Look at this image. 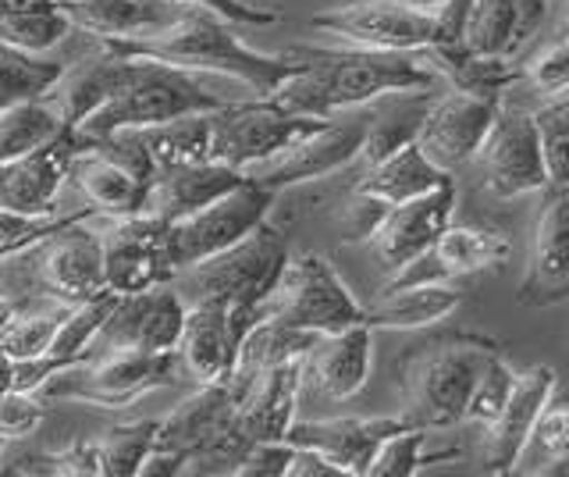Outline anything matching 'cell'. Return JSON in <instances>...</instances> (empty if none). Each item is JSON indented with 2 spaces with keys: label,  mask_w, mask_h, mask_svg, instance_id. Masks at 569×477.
Instances as JSON below:
<instances>
[{
  "label": "cell",
  "mask_w": 569,
  "mask_h": 477,
  "mask_svg": "<svg viewBox=\"0 0 569 477\" xmlns=\"http://www.w3.org/2000/svg\"><path fill=\"white\" fill-rule=\"evenodd\" d=\"M274 200H278L274 189L246 179L239 189L224 192L221 200L192 210V215L178 221H168L164 257H168L171 275L186 271L192 264H200L213 254L228 250V246H236L239 239H246L260 221H267Z\"/></svg>",
  "instance_id": "cell-9"
},
{
  "label": "cell",
  "mask_w": 569,
  "mask_h": 477,
  "mask_svg": "<svg viewBox=\"0 0 569 477\" xmlns=\"http://www.w3.org/2000/svg\"><path fill=\"white\" fill-rule=\"evenodd\" d=\"M533 228L530 264L520 281V307H551L569 299V182L548 186Z\"/></svg>",
  "instance_id": "cell-21"
},
{
  "label": "cell",
  "mask_w": 569,
  "mask_h": 477,
  "mask_svg": "<svg viewBox=\"0 0 569 477\" xmlns=\"http://www.w3.org/2000/svg\"><path fill=\"white\" fill-rule=\"evenodd\" d=\"M292 453H296V446L284 438L281 441H257V446L239 459L236 477H284L289 474V464H292Z\"/></svg>",
  "instance_id": "cell-45"
},
{
  "label": "cell",
  "mask_w": 569,
  "mask_h": 477,
  "mask_svg": "<svg viewBox=\"0 0 569 477\" xmlns=\"http://www.w3.org/2000/svg\"><path fill=\"white\" fill-rule=\"evenodd\" d=\"M498 352L485 335H441V339L409 346L399 357V388L409 417L423 431L456 428L467 420V406L480 370Z\"/></svg>",
  "instance_id": "cell-4"
},
{
  "label": "cell",
  "mask_w": 569,
  "mask_h": 477,
  "mask_svg": "<svg viewBox=\"0 0 569 477\" xmlns=\"http://www.w3.org/2000/svg\"><path fill=\"white\" fill-rule=\"evenodd\" d=\"M76 32L89 40H129L171 26L186 4L174 0H58Z\"/></svg>",
  "instance_id": "cell-27"
},
{
  "label": "cell",
  "mask_w": 569,
  "mask_h": 477,
  "mask_svg": "<svg viewBox=\"0 0 569 477\" xmlns=\"http://www.w3.org/2000/svg\"><path fill=\"white\" fill-rule=\"evenodd\" d=\"M64 477H103L97 441H71L68 449H58Z\"/></svg>",
  "instance_id": "cell-48"
},
{
  "label": "cell",
  "mask_w": 569,
  "mask_h": 477,
  "mask_svg": "<svg viewBox=\"0 0 569 477\" xmlns=\"http://www.w3.org/2000/svg\"><path fill=\"white\" fill-rule=\"evenodd\" d=\"M533 126H538L541 136L551 186L569 182V93L545 103L541 111H533Z\"/></svg>",
  "instance_id": "cell-41"
},
{
  "label": "cell",
  "mask_w": 569,
  "mask_h": 477,
  "mask_svg": "<svg viewBox=\"0 0 569 477\" xmlns=\"http://www.w3.org/2000/svg\"><path fill=\"white\" fill-rule=\"evenodd\" d=\"M0 477H64L58 449H14L0 453Z\"/></svg>",
  "instance_id": "cell-47"
},
{
  "label": "cell",
  "mask_w": 569,
  "mask_h": 477,
  "mask_svg": "<svg viewBox=\"0 0 569 477\" xmlns=\"http://www.w3.org/2000/svg\"><path fill=\"white\" fill-rule=\"evenodd\" d=\"M413 428V420L396 417H335V420H292L284 441L325 453L346 477H367L378 449L391 435Z\"/></svg>",
  "instance_id": "cell-19"
},
{
  "label": "cell",
  "mask_w": 569,
  "mask_h": 477,
  "mask_svg": "<svg viewBox=\"0 0 569 477\" xmlns=\"http://www.w3.org/2000/svg\"><path fill=\"white\" fill-rule=\"evenodd\" d=\"M530 459H533V467L527 470L533 474L569 464V399H556V396L548 399L538 424H533V435L527 441L520 464H530Z\"/></svg>",
  "instance_id": "cell-39"
},
{
  "label": "cell",
  "mask_w": 569,
  "mask_h": 477,
  "mask_svg": "<svg viewBox=\"0 0 569 477\" xmlns=\"http://www.w3.org/2000/svg\"><path fill=\"white\" fill-rule=\"evenodd\" d=\"M61 72H64L61 58L26 54V50L0 40V111L18 108L26 100H40L58 82Z\"/></svg>",
  "instance_id": "cell-34"
},
{
  "label": "cell",
  "mask_w": 569,
  "mask_h": 477,
  "mask_svg": "<svg viewBox=\"0 0 569 477\" xmlns=\"http://www.w3.org/2000/svg\"><path fill=\"white\" fill-rule=\"evenodd\" d=\"M292 260L289 236L274 221H260L246 239L213 254L171 278L182 304H221L246 321H263L271 292L278 289L284 264Z\"/></svg>",
  "instance_id": "cell-3"
},
{
  "label": "cell",
  "mask_w": 569,
  "mask_h": 477,
  "mask_svg": "<svg viewBox=\"0 0 569 477\" xmlns=\"http://www.w3.org/2000/svg\"><path fill=\"white\" fill-rule=\"evenodd\" d=\"M516 378H520V370H512L502 360V352H495V357L488 360V367L480 370L477 385H473V396H470V406H467V420L485 424V428H488V424L502 414V406L509 403Z\"/></svg>",
  "instance_id": "cell-42"
},
{
  "label": "cell",
  "mask_w": 569,
  "mask_h": 477,
  "mask_svg": "<svg viewBox=\"0 0 569 477\" xmlns=\"http://www.w3.org/2000/svg\"><path fill=\"white\" fill-rule=\"evenodd\" d=\"M174 4H196V8H207L213 14H221L224 22L231 26H274L281 19V11L271 4H253V0H174Z\"/></svg>",
  "instance_id": "cell-46"
},
{
  "label": "cell",
  "mask_w": 569,
  "mask_h": 477,
  "mask_svg": "<svg viewBox=\"0 0 569 477\" xmlns=\"http://www.w3.org/2000/svg\"><path fill=\"white\" fill-rule=\"evenodd\" d=\"M267 317L289 325L296 331L328 335L349 325L367 321V307L356 304V296L338 271L320 254H302L284 264L278 289L267 304Z\"/></svg>",
  "instance_id": "cell-10"
},
{
  "label": "cell",
  "mask_w": 569,
  "mask_h": 477,
  "mask_svg": "<svg viewBox=\"0 0 569 477\" xmlns=\"http://www.w3.org/2000/svg\"><path fill=\"white\" fill-rule=\"evenodd\" d=\"M363 136H367V115L331 118L328 126H320L307 139H299L292 150H284L281 157H274V161H267V165L249 168L246 175L274 192L299 186V182L325 179V175H335L349 168L352 161H360Z\"/></svg>",
  "instance_id": "cell-14"
},
{
  "label": "cell",
  "mask_w": 569,
  "mask_h": 477,
  "mask_svg": "<svg viewBox=\"0 0 569 477\" xmlns=\"http://www.w3.org/2000/svg\"><path fill=\"white\" fill-rule=\"evenodd\" d=\"M449 179H452V171H441L431 157L420 150V143H409L391 157H385V161L370 165L363 179L356 182V192H363V197L378 200L385 207H396L413 197H423V192L438 189Z\"/></svg>",
  "instance_id": "cell-32"
},
{
  "label": "cell",
  "mask_w": 569,
  "mask_h": 477,
  "mask_svg": "<svg viewBox=\"0 0 569 477\" xmlns=\"http://www.w3.org/2000/svg\"><path fill=\"white\" fill-rule=\"evenodd\" d=\"M157 420L160 417L114 424V428L103 431V438H97L103 477H139L142 459L157 441Z\"/></svg>",
  "instance_id": "cell-38"
},
{
  "label": "cell",
  "mask_w": 569,
  "mask_h": 477,
  "mask_svg": "<svg viewBox=\"0 0 569 477\" xmlns=\"http://www.w3.org/2000/svg\"><path fill=\"white\" fill-rule=\"evenodd\" d=\"M71 32L76 29H71L61 4L0 14V40L18 47V50H26V54H47V50L64 43Z\"/></svg>",
  "instance_id": "cell-36"
},
{
  "label": "cell",
  "mask_w": 569,
  "mask_h": 477,
  "mask_svg": "<svg viewBox=\"0 0 569 477\" xmlns=\"http://www.w3.org/2000/svg\"><path fill=\"white\" fill-rule=\"evenodd\" d=\"M231 103V97L210 90L200 79V72H186L153 58H121L118 54V76L114 93L103 100L100 108L79 121V139H100L118 129H139L157 126V121H171L182 115L218 111Z\"/></svg>",
  "instance_id": "cell-5"
},
{
  "label": "cell",
  "mask_w": 569,
  "mask_h": 477,
  "mask_svg": "<svg viewBox=\"0 0 569 477\" xmlns=\"http://www.w3.org/2000/svg\"><path fill=\"white\" fill-rule=\"evenodd\" d=\"M14 388V360L8 352H0V396H8Z\"/></svg>",
  "instance_id": "cell-50"
},
{
  "label": "cell",
  "mask_w": 569,
  "mask_h": 477,
  "mask_svg": "<svg viewBox=\"0 0 569 477\" xmlns=\"http://www.w3.org/2000/svg\"><path fill=\"white\" fill-rule=\"evenodd\" d=\"M551 11V0H473L467 22V47L477 54L516 61L538 37Z\"/></svg>",
  "instance_id": "cell-28"
},
{
  "label": "cell",
  "mask_w": 569,
  "mask_h": 477,
  "mask_svg": "<svg viewBox=\"0 0 569 477\" xmlns=\"http://www.w3.org/2000/svg\"><path fill=\"white\" fill-rule=\"evenodd\" d=\"M97 43L121 58H153L174 68H186V72L236 79L246 86L249 97H274L302 68L289 50L284 54H260V50L246 47L236 37V26L196 4H186V11L171 26L150 32V37L97 40Z\"/></svg>",
  "instance_id": "cell-2"
},
{
  "label": "cell",
  "mask_w": 569,
  "mask_h": 477,
  "mask_svg": "<svg viewBox=\"0 0 569 477\" xmlns=\"http://www.w3.org/2000/svg\"><path fill=\"white\" fill-rule=\"evenodd\" d=\"M182 375L178 349L168 352H139V349H111L93 360L71 364L58 370L40 396L47 403H89L100 410H124L136 399L157 388H168Z\"/></svg>",
  "instance_id": "cell-7"
},
{
  "label": "cell",
  "mask_w": 569,
  "mask_h": 477,
  "mask_svg": "<svg viewBox=\"0 0 569 477\" xmlns=\"http://www.w3.org/2000/svg\"><path fill=\"white\" fill-rule=\"evenodd\" d=\"M480 179L498 200L530 197V192L548 189V165L541 150V136L533 126V115L520 108H502L488 132L485 147L477 153Z\"/></svg>",
  "instance_id": "cell-12"
},
{
  "label": "cell",
  "mask_w": 569,
  "mask_h": 477,
  "mask_svg": "<svg viewBox=\"0 0 569 477\" xmlns=\"http://www.w3.org/2000/svg\"><path fill=\"white\" fill-rule=\"evenodd\" d=\"M246 179H249L246 171L221 165V161H192V165L168 168L150 182V197L142 215L160 218V221H178L192 215V210L221 200L224 192L239 189Z\"/></svg>",
  "instance_id": "cell-26"
},
{
  "label": "cell",
  "mask_w": 569,
  "mask_h": 477,
  "mask_svg": "<svg viewBox=\"0 0 569 477\" xmlns=\"http://www.w3.org/2000/svg\"><path fill=\"white\" fill-rule=\"evenodd\" d=\"M462 304V289L452 281H413V286H385L378 304L367 307V325L378 331H417L452 317Z\"/></svg>",
  "instance_id": "cell-29"
},
{
  "label": "cell",
  "mask_w": 569,
  "mask_h": 477,
  "mask_svg": "<svg viewBox=\"0 0 569 477\" xmlns=\"http://www.w3.org/2000/svg\"><path fill=\"white\" fill-rule=\"evenodd\" d=\"M512 257V239L498 228L477 225H449L445 232L427 246V250L391 275L388 286H413V281H452L477 271H488Z\"/></svg>",
  "instance_id": "cell-20"
},
{
  "label": "cell",
  "mask_w": 569,
  "mask_h": 477,
  "mask_svg": "<svg viewBox=\"0 0 569 477\" xmlns=\"http://www.w3.org/2000/svg\"><path fill=\"white\" fill-rule=\"evenodd\" d=\"M68 186L79 192L82 203L97 210V218H132L147 210L150 182L136 171L118 165L111 153L93 143H82L68 165Z\"/></svg>",
  "instance_id": "cell-25"
},
{
  "label": "cell",
  "mask_w": 569,
  "mask_h": 477,
  "mask_svg": "<svg viewBox=\"0 0 569 477\" xmlns=\"http://www.w3.org/2000/svg\"><path fill=\"white\" fill-rule=\"evenodd\" d=\"M452 215H456V182L449 179L438 189L423 192V197L388 207L381 225L370 236V250L388 275H399L452 225Z\"/></svg>",
  "instance_id": "cell-17"
},
{
  "label": "cell",
  "mask_w": 569,
  "mask_h": 477,
  "mask_svg": "<svg viewBox=\"0 0 569 477\" xmlns=\"http://www.w3.org/2000/svg\"><path fill=\"white\" fill-rule=\"evenodd\" d=\"M186 325V304L168 286L118 292L103 328L89 346V360L111 349H139V352H168L178 349V335Z\"/></svg>",
  "instance_id": "cell-13"
},
{
  "label": "cell",
  "mask_w": 569,
  "mask_h": 477,
  "mask_svg": "<svg viewBox=\"0 0 569 477\" xmlns=\"http://www.w3.org/2000/svg\"><path fill=\"white\" fill-rule=\"evenodd\" d=\"M18 314V299H11V296H0V331L8 328V321Z\"/></svg>",
  "instance_id": "cell-52"
},
{
  "label": "cell",
  "mask_w": 569,
  "mask_h": 477,
  "mask_svg": "<svg viewBox=\"0 0 569 477\" xmlns=\"http://www.w3.org/2000/svg\"><path fill=\"white\" fill-rule=\"evenodd\" d=\"M43 417H47V399L40 392L11 388L8 396H0V435L8 441L32 435L43 424Z\"/></svg>",
  "instance_id": "cell-43"
},
{
  "label": "cell",
  "mask_w": 569,
  "mask_h": 477,
  "mask_svg": "<svg viewBox=\"0 0 569 477\" xmlns=\"http://www.w3.org/2000/svg\"><path fill=\"white\" fill-rule=\"evenodd\" d=\"M242 339L231 328V314L221 304L186 307V325L178 335V364L196 385L228 381L239 364Z\"/></svg>",
  "instance_id": "cell-23"
},
{
  "label": "cell",
  "mask_w": 569,
  "mask_h": 477,
  "mask_svg": "<svg viewBox=\"0 0 569 477\" xmlns=\"http://www.w3.org/2000/svg\"><path fill=\"white\" fill-rule=\"evenodd\" d=\"M370 339L373 328L367 321L317 335L302 360V385L310 381L320 396L338 403L352 399L370 378Z\"/></svg>",
  "instance_id": "cell-24"
},
{
  "label": "cell",
  "mask_w": 569,
  "mask_h": 477,
  "mask_svg": "<svg viewBox=\"0 0 569 477\" xmlns=\"http://www.w3.org/2000/svg\"><path fill=\"white\" fill-rule=\"evenodd\" d=\"M114 299H118V292L107 289V292H100L93 299H86V304L71 307L68 317H64V325L58 328V335H53L47 357H58L64 364L89 360V346H93L97 331L103 328L107 314H111V307H114Z\"/></svg>",
  "instance_id": "cell-37"
},
{
  "label": "cell",
  "mask_w": 569,
  "mask_h": 477,
  "mask_svg": "<svg viewBox=\"0 0 569 477\" xmlns=\"http://www.w3.org/2000/svg\"><path fill=\"white\" fill-rule=\"evenodd\" d=\"M409 4H417V8H423V11H438L445 0H409Z\"/></svg>",
  "instance_id": "cell-53"
},
{
  "label": "cell",
  "mask_w": 569,
  "mask_h": 477,
  "mask_svg": "<svg viewBox=\"0 0 569 477\" xmlns=\"http://www.w3.org/2000/svg\"><path fill=\"white\" fill-rule=\"evenodd\" d=\"M68 304L58 299H36V304L18 307V314L8 321V328L0 331V352H8L11 360H36L47 357V349L53 342V335L64 325Z\"/></svg>",
  "instance_id": "cell-35"
},
{
  "label": "cell",
  "mask_w": 569,
  "mask_h": 477,
  "mask_svg": "<svg viewBox=\"0 0 569 477\" xmlns=\"http://www.w3.org/2000/svg\"><path fill=\"white\" fill-rule=\"evenodd\" d=\"M4 446H8V438H4V435H0V453H4Z\"/></svg>",
  "instance_id": "cell-54"
},
{
  "label": "cell",
  "mask_w": 569,
  "mask_h": 477,
  "mask_svg": "<svg viewBox=\"0 0 569 477\" xmlns=\"http://www.w3.org/2000/svg\"><path fill=\"white\" fill-rule=\"evenodd\" d=\"M527 79L541 97L569 93V40L545 50V54L527 68Z\"/></svg>",
  "instance_id": "cell-44"
},
{
  "label": "cell",
  "mask_w": 569,
  "mask_h": 477,
  "mask_svg": "<svg viewBox=\"0 0 569 477\" xmlns=\"http://www.w3.org/2000/svg\"><path fill=\"white\" fill-rule=\"evenodd\" d=\"M100 232L103 242V275L114 292H139L153 286H168L174 278L164 257L168 221L150 215L107 218Z\"/></svg>",
  "instance_id": "cell-15"
},
{
  "label": "cell",
  "mask_w": 569,
  "mask_h": 477,
  "mask_svg": "<svg viewBox=\"0 0 569 477\" xmlns=\"http://www.w3.org/2000/svg\"><path fill=\"white\" fill-rule=\"evenodd\" d=\"M86 221H71L61 232L0 260V278H4L8 296L18 299V307L36 304V299H58V304L79 307L111 289L103 275L100 232L86 228Z\"/></svg>",
  "instance_id": "cell-6"
},
{
  "label": "cell",
  "mask_w": 569,
  "mask_h": 477,
  "mask_svg": "<svg viewBox=\"0 0 569 477\" xmlns=\"http://www.w3.org/2000/svg\"><path fill=\"white\" fill-rule=\"evenodd\" d=\"M82 139L76 129L53 132L47 143L0 161V207L29 210V215H58L61 189L68 186V165Z\"/></svg>",
  "instance_id": "cell-16"
},
{
  "label": "cell",
  "mask_w": 569,
  "mask_h": 477,
  "mask_svg": "<svg viewBox=\"0 0 569 477\" xmlns=\"http://www.w3.org/2000/svg\"><path fill=\"white\" fill-rule=\"evenodd\" d=\"M289 54L302 68L271 100L292 115L335 118L338 111L367 108L385 93L435 90V68L420 54H406V50L289 47Z\"/></svg>",
  "instance_id": "cell-1"
},
{
  "label": "cell",
  "mask_w": 569,
  "mask_h": 477,
  "mask_svg": "<svg viewBox=\"0 0 569 477\" xmlns=\"http://www.w3.org/2000/svg\"><path fill=\"white\" fill-rule=\"evenodd\" d=\"M435 100L438 97L431 90H399V93L378 97V108L367 111V136H363L360 161L370 168L396 150L417 143L420 126L427 111L435 108Z\"/></svg>",
  "instance_id": "cell-30"
},
{
  "label": "cell",
  "mask_w": 569,
  "mask_h": 477,
  "mask_svg": "<svg viewBox=\"0 0 569 477\" xmlns=\"http://www.w3.org/2000/svg\"><path fill=\"white\" fill-rule=\"evenodd\" d=\"M556 396V370L551 367H530L516 378V388L509 403L502 406L488 424V438H485V456H480V470L506 477L520 470V456L527 449V441L533 435V424H538L541 410L548 399Z\"/></svg>",
  "instance_id": "cell-22"
},
{
  "label": "cell",
  "mask_w": 569,
  "mask_h": 477,
  "mask_svg": "<svg viewBox=\"0 0 569 477\" xmlns=\"http://www.w3.org/2000/svg\"><path fill=\"white\" fill-rule=\"evenodd\" d=\"M310 29L352 47L406 50V54H420L445 40L441 14L423 11L409 0H356V4L328 8L313 14Z\"/></svg>",
  "instance_id": "cell-11"
},
{
  "label": "cell",
  "mask_w": 569,
  "mask_h": 477,
  "mask_svg": "<svg viewBox=\"0 0 569 477\" xmlns=\"http://www.w3.org/2000/svg\"><path fill=\"white\" fill-rule=\"evenodd\" d=\"M136 136L147 147L157 175L178 165L210 161V111L157 121V126H139Z\"/></svg>",
  "instance_id": "cell-33"
},
{
  "label": "cell",
  "mask_w": 569,
  "mask_h": 477,
  "mask_svg": "<svg viewBox=\"0 0 569 477\" xmlns=\"http://www.w3.org/2000/svg\"><path fill=\"white\" fill-rule=\"evenodd\" d=\"M498 111H502V100L495 97H473L462 90L438 97L423 118L417 143L441 171H456L477 161L488 132L495 129Z\"/></svg>",
  "instance_id": "cell-18"
},
{
  "label": "cell",
  "mask_w": 569,
  "mask_h": 477,
  "mask_svg": "<svg viewBox=\"0 0 569 477\" xmlns=\"http://www.w3.org/2000/svg\"><path fill=\"white\" fill-rule=\"evenodd\" d=\"M420 58L435 68V76H445L452 82V90L473 93V97H495L502 100V93L512 82L527 79V72L509 58H491L477 54L467 43H445V47H427L420 50Z\"/></svg>",
  "instance_id": "cell-31"
},
{
  "label": "cell",
  "mask_w": 569,
  "mask_h": 477,
  "mask_svg": "<svg viewBox=\"0 0 569 477\" xmlns=\"http://www.w3.org/2000/svg\"><path fill=\"white\" fill-rule=\"evenodd\" d=\"M284 477H346V474H342V467H335L325 453L296 446L289 474H284Z\"/></svg>",
  "instance_id": "cell-49"
},
{
  "label": "cell",
  "mask_w": 569,
  "mask_h": 477,
  "mask_svg": "<svg viewBox=\"0 0 569 477\" xmlns=\"http://www.w3.org/2000/svg\"><path fill=\"white\" fill-rule=\"evenodd\" d=\"M431 431L423 428H406L399 435H391L385 446L378 449V456H373L370 464V474L367 477H413L420 474L427 464H438V459H452L456 453H423V441Z\"/></svg>",
  "instance_id": "cell-40"
},
{
  "label": "cell",
  "mask_w": 569,
  "mask_h": 477,
  "mask_svg": "<svg viewBox=\"0 0 569 477\" xmlns=\"http://www.w3.org/2000/svg\"><path fill=\"white\" fill-rule=\"evenodd\" d=\"M47 4H58V0H0V14H8V11H29V8H47Z\"/></svg>",
  "instance_id": "cell-51"
},
{
  "label": "cell",
  "mask_w": 569,
  "mask_h": 477,
  "mask_svg": "<svg viewBox=\"0 0 569 477\" xmlns=\"http://www.w3.org/2000/svg\"><path fill=\"white\" fill-rule=\"evenodd\" d=\"M328 121L331 118L284 111L271 97L231 100L224 108L210 111V161L249 171L292 150L299 139H307Z\"/></svg>",
  "instance_id": "cell-8"
}]
</instances>
